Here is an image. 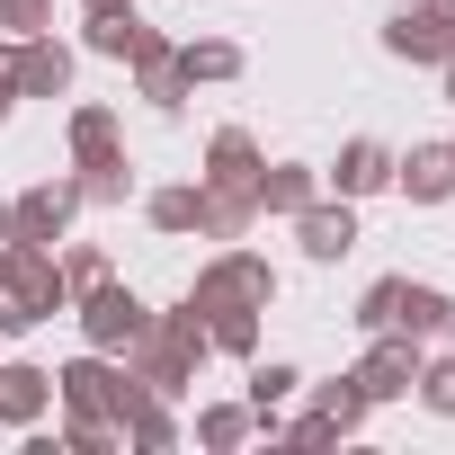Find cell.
<instances>
[{"label":"cell","mask_w":455,"mask_h":455,"mask_svg":"<svg viewBox=\"0 0 455 455\" xmlns=\"http://www.w3.org/2000/svg\"><path fill=\"white\" fill-rule=\"evenodd\" d=\"M384 45L402 63H446L455 54V10H428V0H402V19L384 28Z\"/></svg>","instance_id":"277c9868"},{"label":"cell","mask_w":455,"mask_h":455,"mask_svg":"<svg viewBox=\"0 0 455 455\" xmlns=\"http://www.w3.org/2000/svg\"><path fill=\"white\" fill-rule=\"evenodd\" d=\"M446 322H455V304H446L437 286H411V277H402V295H393V331H402V339H437Z\"/></svg>","instance_id":"9c48e42d"},{"label":"cell","mask_w":455,"mask_h":455,"mask_svg":"<svg viewBox=\"0 0 455 455\" xmlns=\"http://www.w3.org/2000/svg\"><path fill=\"white\" fill-rule=\"evenodd\" d=\"M72 205H81V188H72V179H54V188H28V196L10 205V242H54L63 223H72Z\"/></svg>","instance_id":"8992f818"},{"label":"cell","mask_w":455,"mask_h":455,"mask_svg":"<svg viewBox=\"0 0 455 455\" xmlns=\"http://www.w3.org/2000/svg\"><path fill=\"white\" fill-rule=\"evenodd\" d=\"M10 81H19V99H54V90L72 81V54H63V45H19V54H10Z\"/></svg>","instance_id":"ba28073f"},{"label":"cell","mask_w":455,"mask_h":455,"mask_svg":"<svg viewBox=\"0 0 455 455\" xmlns=\"http://www.w3.org/2000/svg\"><path fill=\"white\" fill-rule=\"evenodd\" d=\"M81 10H90V19H99V10H125V0H81Z\"/></svg>","instance_id":"83f0119b"},{"label":"cell","mask_w":455,"mask_h":455,"mask_svg":"<svg viewBox=\"0 0 455 455\" xmlns=\"http://www.w3.org/2000/svg\"><path fill=\"white\" fill-rule=\"evenodd\" d=\"M214 188H259V152H251V134H214V170H205Z\"/></svg>","instance_id":"9a60e30c"},{"label":"cell","mask_w":455,"mask_h":455,"mask_svg":"<svg viewBox=\"0 0 455 455\" xmlns=\"http://www.w3.org/2000/svg\"><path fill=\"white\" fill-rule=\"evenodd\" d=\"M259 205L304 214V205H313V170H259Z\"/></svg>","instance_id":"ac0fdd59"},{"label":"cell","mask_w":455,"mask_h":455,"mask_svg":"<svg viewBox=\"0 0 455 455\" xmlns=\"http://www.w3.org/2000/svg\"><path fill=\"white\" fill-rule=\"evenodd\" d=\"M419 393H428V411H455V357H446V366H428V375H419Z\"/></svg>","instance_id":"d4e9b609"},{"label":"cell","mask_w":455,"mask_h":455,"mask_svg":"<svg viewBox=\"0 0 455 455\" xmlns=\"http://www.w3.org/2000/svg\"><path fill=\"white\" fill-rule=\"evenodd\" d=\"M196 214H205V196H196V188H161V196H152V223H161V233H188Z\"/></svg>","instance_id":"ffe728a7"},{"label":"cell","mask_w":455,"mask_h":455,"mask_svg":"<svg viewBox=\"0 0 455 455\" xmlns=\"http://www.w3.org/2000/svg\"><path fill=\"white\" fill-rule=\"evenodd\" d=\"M45 393H54V375H36V366H0V419H36Z\"/></svg>","instance_id":"4fadbf2b"},{"label":"cell","mask_w":455,"mask_h":455,"mask_svg":"<svg viewBox=\"0 0 455 455\" xmlns=\"http://www.w3.org/2000/svg\"><path fill=\"white\" fill-rule=\"evenodd\" d=\"M63 286H72V295L108 286V259H99V251H72V259H63Z\"/></svg>","instance_id":"7402d4cb"},{"label":"cell","mask_w":455,"mask_h":455,"mask_svg":"<svg viewBox=\"0 0 455 455\" xmlns=\"http://www.w3.org/2000/svg\"><path fill=\"white\" fill-rule=\"evenodd\" d=\"M357 384H366V402H393V393H411V384H419V357H411V339H384V348L357 366Z\"/></svg>","instance_id":"30bf717a"},{"label":"cell","mask_w":455,"mask_h":455,"mask_svg":"<svg viewBox=\"0 0 455 455\" xmlns=\"http://www.w3.org/2000/svg\"><path fill=\"white\" fill-rule=\"evenodd\" d=\"M36 19H45V0H0V28H19V36H28Z\"/></svg>","instance_id":"484cf974"},{"label":"cell","mask_w":455,"mask_h":455,"mask_svg":"<svg viewBox=\"0 0 455 455\" xmlns=\"http://www.w3.org/2000/svg\"><path fill=\"white\" fill-rule=\"evenodd\" d=\"M10 99H19V81H10V63H0V116H10Z\"/></svg>","instance_id":"4316f807"},{"label":"cell","mask_w":455,"mask_h":455,"mask_svg":"<svg viewBox=\"0 0 455 455\" xmlns=\"http://www.w3.org/2000/svg\"><path fill=\"white\" fill-rule=\"evenodd\" d=\"M393 179V152L384 143H348L339 152V196H366V188H384Z\"/></svg>","instance_id":"5bb4252c"},{"label":"cell","mask_w":455,"mask_h":455,"mask_svg":"<svg viewBox=\"0 0 455 455\" xmlns=\"http://www.w3.org/2000/svg\"><path fill=\"white\" fill-rule=\"evenodd\" d=\"M81 322H90V348H134V331H143L152 313H143L125 286H90V313H81Z\"/></svg>","instance_id":"52a82bcc"},{"label":"cell","mask_w":455,"mask_h":455,"mask_svg":"<svg viewBox=\"0 0 455 455\" xmlns=\"http://www.w3.org/2000/svg\"><path fill=\"white\" fill-rule=\"evenodd\" d=\"M0 242H10V205H0Z\"/></svg>","instance_id":"f546056e"},{"label":"cell","mask_w":455,"mask_h":455,"mask_svg":"<svg viewBox=\"0 0 455 455\" xmlns=\"http://www.w3.org/2000/svg\"><path fill=\"white\" fill-rule=\"evenodd\" d=\"M0 286H10V295L28 304V322L72 304V286H63V268L45 259V242H10V259H0Z\"/></svg>","instance_id":"3957f363"},{"label":"cell","mask_w":455,"mask_h":455,"mask_svg":"<svg viewBox=\"0 0 455 455\" xmlns=\"http://www.w3.org/2000/svg\"><path fill=\"white\" fill-rule=\"evenodd\" d=\"M179 72H188V81H233V72H242V54H233V45H188V54H179Z\"/></svg>","instance_id":"d6986e66"},{"label":"cell","mask_w":455,"mask_h":455,"mask_svg":"<svg viewBox=\"0 0 455 455\" xmlns=\"http://www.w3.org/2000/svg\"><path fill=\"white\" fill-rule=\"evenodd\" d=\"M437 339H446V357H455V322H446V331H437Z\"/></svg>","instance_id":"f1b7e54d"},{"label":"cell","mask_w":455,"mask_h":455,"mask_svg":"<svg viewBox=\"0 0 455 455\" xmlns=\"http://www.w3.org/2000/svg\"><path fill=\"white\" fill-rule=\"evenodd\" d=\"M295 384H304L295 366H259V375H251V411H268V402H286Z\"/></svg>","instance_id":"44dd1931"},{"label":"cell","mask_w":455,"mask_h":455,"mask_svg":"<svg viewBox=\"0 0 455 455\" xmlns=\"http://www.w3.org/2000/svg\"><path fill=\"white\" fill-rule=\"evenodd\" d=\"M402 188H411L419 205L455 196V143H428V152H411V161H402Z\"/></svg>","instance_id":"7c38bea8"},{"label":"cell","mask_w":455,"mask_h":455,"mask_svg":"<svg viewBox=\"0 0 455 455\" xmlns=\"http://www.w3.org/2000/svg\"><path fill=\"white\" fill-rule=\"evenodd\" d=\"M295 223H304V251H313V259H348V251H357V223H348V205H304Z\"/></svg>","instance_id":"8fae6325"},{"label":"cell","mask_w":455,"mask_h":455,"mask_svg":"<svg viewBox=\"0 0 455 455\" xmlns=\"http://www.w3.org/2000/svg\"><path fill=\"white\" fill-rule=\"evenodd\" d=\"M393 295H402V277H384V286H366V304H357V322H366V331H393Z\"/></svg>","instance_id":"603a6c76"},{"label":"cell","mask_w":455,"mask_h":455,"mask_svg":"<svg viewBox=\"0 0 455 455\" xmlns=\"http://www.w3.org/2000/svg\"><path fill=\"white\" fill-rule=\"evenodd\" d=\"M428 10H455V0H428Z\"/></svg>","instance_id":"4dcf8cb0"},{"label":"cell","mask_w":455,"mask_h":455,"mask_svg":"<svg viewBox=\"0 0 455 455\" xmlns=\"http://www.w3.org/2000/svg\"><path fill=\"white\" fill-rule=\"evenodd\" d=\"M242 428H251V419H242V411H205V419H196V437H205V446H233V437H242Z\"/></svg>","instance_id":"cb8c5ba5"},{"label":"cell","mask_w":455,"mask_h":455,"mask_svg":"<svg viewBox=\"0 0 455 455\" xmlns=\"http://www.w3.org/2000/svg\"><path fill=\"white\" fill-rule=\"evenodd\" d=\"M63 402H72V419H108V411H125L143 384H125V375H108V357H81L63 384H54Z\"/></svg>","instance_id":"5b68a950"},{"label":"cell","mask_w":455,"mask_h":455,"mask_svg":"<svg viewBox=\"0 0 455 455\" xmlns=\"http://www.w3.org/2000/svg\"><path fill=\"white\" fill-rule=\"evenodd\" d=\"M90 45H99V54H134V45H143L134 0H125V10H99V19H90Z\"/></svg>","instance_id":"e0dca14e"},{"label":"cell","mask_w":455,"mask_h":455,"mask_svg":"<svg viewBox=\"0 0 455 455\" xmlns=\"http://www.w3.org/2000/svg\"><path fill=\"white\" fill-rule=\"evenodd\" d=\"M268 295H277V277H268L251 251H223V259L196 277L188 304L205 313V339H214V348H251V313H259Z\"/></svg>","instance_id":"6da1fadb"},{"label":"cell","mask_w":455,"mask_h":455,"mask_svg":"<svg viewBox=\"0 0 455 455\" xmlns=\"http://www.w3.org/2000/svg\"><path fill=\"white\" fill-rule=\"evenodd\" d=\"M72 152H81V170H90V161H116V116H108V108H81V116H72Z\"/></svg>","instance_id":"2e32d148"},{"label":"cell","mask_w":455,"mask_h":455,"mask_svg":"<svg viewBox=\"0 0 455 455\" xmlns=\"http://www.w3.org/2000/svg\"><path fill=\"white\" fill-rule=\"evenodd\" d=\"M134 348H143V357H134V384L179 393V384H188V366H196L214 339H205V322H196V304H188V313H170V322H143V331H134Z\"/></svg>","instance_id":"7a4b0ae2"}]
</instances>
